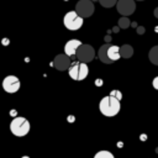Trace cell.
Listing matches in <instances>:
<instances>
[{
  "label": "cell",
  "mask_w": 158,
  "mask_h": 158,
  "mask_svg": "<svg viewBox=\"0 0 158 158\" xmlns=\"http://www.w3.org/2000/svg\"><path fill=\"white\" fill-rule=\"evenodd\" d=\"M120 52H121V57L122 58H131L132 56H133V48H132V46H130V44H123V46H121L120 47Z\"/></svg>",
  "instance_id": "obj_13"
},
{
  "label": "cell",
  "mask_w": 158,
  "mask_h": 158,
  "mask_svg": "<svg viewBox=\"0 0 158 158\" xmlns=\"http://www.w3.org/2000/svg\"><path fill=\"white\" fill-rule=\"evenodd\" d=\"M95 6L93 0H79L75 5V11L81 16V17H90L94 14Z\"/></svg>",
  "instance_id": "obj_6"
},
{
  "label": "cell",
  "mask_w": 158,
  "mask_h": 158,
  "mask_svg": "<svg viewBox=\"0 0 158 158\" xmlns=\"http://www.w3.org/2000/svg\"><path fill=\"white\" fill-rule=\"evenodd\" d=\"M117 25H118V28H123L125 30V28H128V26L131 25V21L128 19V16H122V17L118 19Z\"/></svg>",
  "instance_id": "obj_15"
},
{
  "label": "cell",
  "mask_w": 158,
  "mask_h": 158,
  "mask_svg": "<svg viewBox=\"0 0 158 158\" xmlns=\"http://www.w3.org/2000/svg\"><path fill=\"white\" fill-rule=\"evenodd\" d=\"M80 44H81V42H80L79 40H75V38H74V40H69V41L64 44V53L68 54L69 57L75 56L78 48L80 47Z\"/></svg>",
  "instance_id": "obj_10"
},
{
  "label": "cell",
  "mask_w": 158,
  "mask_h": 158,
  "mask_svg": "<svg viewBox=\"0 0 158 158\" xmlns=\"http://www.w3.org/2000/svg\"><path fill=\"white\" fill-rule=\"evenodd\" d=\"M107 54H109V58L112 60V62H116L121 58V52H120V47L118 46H115V44H110L109 49H107Z\"/></svg>",
  "instance_id": "obj_12"
},
{
  "label": "cell",
  "mask_w": 158,
  "mask_h": 158,
  "mask_svg": "<svg viewBox=\"0 0 158 158\" xmlns=\"http://www.w3.org/2000/svg\"><path fill=\"white\" fill-rule=\"evenodd\" d=\"M136 30H137V33H138V35H143L144 31H146V28H144L143 26H138V27H136Z\"/></svg>",
  "instance_id": "obj_19"
},
{
  "label": "cell",
  "mask_w": 158,
  "mask_h": 158,
  "mask_svg": "<svg viewBox=\"0 0 158 158\" xmlns=\"http://www.w3.org/2000/svg\"><path fill=\"white\" fill-rule=\"evenodd\" d=\"M99 110L100 112L106 116V117H112V116H116L120 110H121V104H120V100L112 95H107V96H104L100 102H99Z\"/></svg>",
  "instance_id": "obj_1"
},
{
  "label": "cell",
  "mask_w": 158,
  "mask_h": 158,
  "mask_svg": "<svg viewBox=\"0 0 158 158\" xmlns=\"http://www.w3.org/2000/svg\"><path fill=\"white\" fill-rule=\"evenodd\" d=\"M117 1H118V0H99L100 5H101L102 7H106V9H110V7H112V6H116Z\"/></svg>",
  "instance_id": "obj_17"
},
{
  "label": "cell",
  "mask_w": 158,
  "mask_h": 158,
  "mask_svg": "<svg viewBox=\"0 0 158 158\" xmlns=\"http://www.w3.org/2000/svg\"><path fill=\"white\" fill-rule=\"evenodd\" d=\"M109 47H110V44H109V43H105V44H102V46L99 48V51H98V58H99L102 63H105V64H111V63H114V62L109 58V54H107Z\"/></svg>",
  "instance_id": "obj_11"
},
{
  "label": "cell",
  "mask_w": 158,
  "mask_h": 158,
  "mask_svg": "<svg viewBox=\"0 0 158 158\" xmlns=\"http://www.w3.org/2000/svg\"><path fill=\"white\" fill-rule=\"evenodd\" d=\"M68 73H69V77L73 79V80H84L88 74H89V68H88V63H84V62H73L68 69Z\"/></svg>",
  "instance_id": "obj_3"
},
{
  "label": "cell",
  "mask_w": 158,
  "mask_h": 158,
  "mask_svg": "<svg viewBox=\"0 0 158 158\" xmlns=\"http://www.w3.org/2000/svg\"><path fill=\"white\" fill-rule=\"evenodd\" d=\"M152 85H153V88H154L156 90H158V77H156V78L153 79V81H152Z\"/></svg>",
  "instance_id": "obj_20"
},
{
  "label": "cell",
  "mask_w": 158,
  "mask_h": 158,
  "mask_svg": "<svg viewBox=\"0 0 158 158\" xmlns=\"http://www.w3.org/2000/svg\"><path fill=\"white\" fill-rule=\"evenodd\" d=\"M94 158H115V157H114V154H112L111 152L102 149V151H99V152L94 156Z\"/></svg>",
  "instance_id": "obj_16"
},
{
  "label": "cell",
  "mask_w": 158,
  "mask_h": 158,
  "mask_svg": "<svg viewBox=\"0 0 158 158\" xmlns=\"http://www.w3.org/2000/svg\"><path fill=\"white\" fill-rule=\"evenodd\" d=\"M110 95H112V96H115V98H117L118 100H121V98H122V94L118 91V90H111V93H110Z\"/></svg>",
  "instance_id": "obj_18"
},
{
  "label": "cell",
  "mask_w": 158,
  "mask_h": 158,
  "mask_svg": "<svg viewBox=\"0 0 158 158\" xmlns=\"http://www.w3.org/2000/svg\"><path fill=\"white\" fill-rule=\"evenodd\" d=\"M93 1H99V0H93Z\"/></svg>",
  "instance_id": "obj_24"
},
{
  "label": "cell",
  "mask_w": 158,
  "mask_h": 158,
  "mask_svg": "<svg viewBox=\"0 0 158 158\" xmlns=\"http://www.w3.org/2000/svg\"><path fill=\"white\" fill-rule=\"evenodd\" d=\"M136 1H143V0H136Z\"/></svg>",
  "instance_id": "obj_23"
},
{
  "label": "cell",
  "mask_w": 158,
  "mask_h": 158,
  "mask_svg": "<svg viewBox=\"0 0 158 158\" xmlns=\"http://www.w3.org/2000/svg\"><path fill=\"white\" fill-rule=\"evenodd\" d=\"M31 125L28 122L27 118L22 117V116H17L14 117L10 122V131L14 136L16 137H23L30 132Z\"/></svg>",
  "instance_id": "obj_2"
},
{
  "label": "cell",
  "mask_w": 158,
  "mask_h": 158,
  "mask_svg": "<svg viewBox=\"0 0 158 158\" xmlns=\"http://www.w3.org/2000/svg\"><path fill=\"white\" fill-rule=\"evenodd\" d=\"M153 15H154V17H156V19H158V7H156V9H154Z\"/></svg>",
  "instance_id": "obj_21"
},
{
  "label": "cell",
  "mask_w": 158,
  "mask_h": 158,
  "mask_svg": "<svg viewBox=\"0 0 158 158\" xmlns=\"http://www.w3.org/2000/svg\"><path fill=\"white\" fill-rule=\"evenodd\" d=\"M52 64H53V67H54L57 70H59V72L68 70L69 67H70V64H72L70 57H69L68 54H65V53H59V54H57V56L54 57Z\"/></svg>",
  "instance_id": "obj_9"
},
{
  "label": "cell",
  "mask_w": 158,
  "mask_h": 158,
  "mask_svg": "<svg viewBox=\"0 0 158 158\" xmlns=\"http://www.w3.org/2000/svg\"><path fill=\"white\" fill-rule=\"evenodd\" d=\"M22 158H30V157H27V156H23V157H22Z\"/></svg>",
  "instance_id": "obj_22"
},
{
  "label": "cell",
  "mask_w": 158,
  "mask_h": 158,
  "mask_svg": "<svg viewBox=\"0 0 158 158\" xmlns=\"http://www.w3.org/2000/svg\"><path fill=\"white\" fill-rule=\"evenodd\" d=\"M77 59L84 63H90L94 58H95V49L93 48V46L86 44V43H81L80 47L77 51L75 54Z\"/></svg>",
  "instance_id": "obj_5"
},
{
  "label": "cell",
  "mask_w": 158,
  "mask_h": 158,
  "mask_svg": "<svg viewBox=\"0 0 158 158\" xmlns=\"http://www.w3.org/2000/svg\"><path fill=\"white\" fill-rule=\"evenodd\" d=\"M117 12L122 16H130L136 10L135 0H118L116 4Z\"/></svg>",
  "instance_id": "obj_8"
},
{
  "label": "cell",
  "mask_w": 158,
  "mask_h": 158,
  "mask_svg": "<svg viewBox=\"0 0 158 158\" xmlns=\"http://www.w3.org/2000/svg\"><path fill=\"white\" fill-rule=\"evenodd\" d=\"M83 21H84V17H81L75 10L67 12L63 17V23H64L65 28H68L69 31L79 30L83 26Z\"/></svg>",
  "instance_id": "obj_4"
},
{
  "label": "cell",
  "mask_w": 158,
  "mask_h": 158,
  "mask_svg": "<svg viewBox=\"0 0 158 158\" xmlns=\"http://www.w3.org/2000/svg\"><path fill=\"white\" fill-rule=\"evenodd\" d=\"M20 86H21V83L16 75H7L2 80V89L9 94H14L19 91Z\"/></svg>",
  "instance_id": "obj_7"
},
{
  "label": "cell",
  "mask_w": 158,
  "mask_h": 158,
  "mask_svg": "<svg viewBox=\"0 0 158 158\" xmlns=\"http://www.w3.org/2000/svg\"><path fill=\"white\" fill-rule=\"evenodd\" d=\"M148 58H149V60H151L152 64L158 65V46H154V47H152L149 49Z\"/></svg>",
  "instance_id": "obj_14"
}]
</instances>
